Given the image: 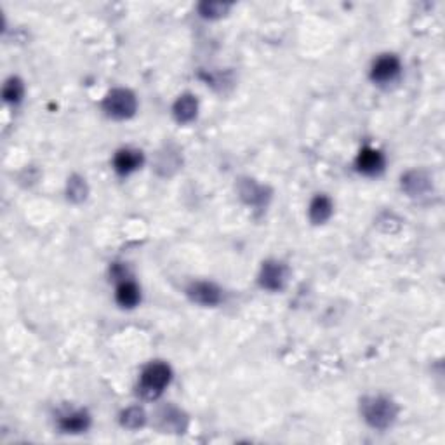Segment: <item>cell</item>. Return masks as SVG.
Instances as JSON below:
<instances>
[{
	"mask_svg": "<svg viewBox=\"0 0 445 445\" xmlns=\"http://www.w3.org/2000/svg\"><path fill=\"white\" fill-rule=\"evenodd\" d=\"M68 198L73 202H82L87 197V184L86 179L80 176H72L68 179V188H66Z\"/></svg>",
	"mask_w": 445,
	"mask_h": 445,
	"instance_id": "18",
	"label": "cell"
},
{
	"mask_svg": "<svg viewBox=\"0 0 445 445\" xmlns=\"http://www.w3.org/2000/svg\"><path fill=\"white\" fill-rule=\"evenodd\" d=\"M402 190L409 197H424L431 190V179L423 170H409L402 176Z\"/></svg>",
	"mask_w": 445,
	"mask_h": 445,
	"instance_id": "8",
	"label": "cell"
},
{
	"mask_svg": "<svg viewBox=\"0 0 445 445\" xmlns=\"http://www.w3.org/2000/svg\"><path fill=\"white\" fill-rule=\"evenodd\" d=\"M90 426V416L87 410H73L59 417V428L63 433H83Z\"/></svg>",
	"mask_w": 445,
	"mask_h": 445,
	"instance_id": "11",
	"label": "cell"
},
{
	"mask_svg": "<svg viewBox=\"0 0 445 445\" xmlns=\"http://www.w3.org/2000/svg\"><path fill=\"white\" fill-rule=\"evenodd\" d=\"M170 379H172V371H170L169 365L163 364V362H152L141 372L138 386L139 395L146 400L159 398L163 389L169 386Z\"/></svg>",
	"mask_w": 445,
	"mask_h": 445,
	"instance_id": "2",
	"label": "cell"
},
{
	"mask_svg": "<svg viewBox=\"0 0 445 445\" xmlns=\"http://www.w3.org/2000/svg\"><path fill=\"white\" fill-rule=\"evenodd\" d=\"M188 296L193 302L202 306H216L221 302V289L212 282H195L188 287Z\"/></svg>",
	"mask_w": 445,
	"mask_h": 445,
	"instance_id": "6",
	"label": "cell"
},
{
	"mask_svg": "<svg viewBox=\"0 0 445 445\" xmlns=\"http://www.w3.org/2000/svg\"><path fill=\"white\" fill-rule=\"evenodd\" d=\"M103 110L110 117L124 120V118H131L136 113L138 99H136L134 92H131L129 89H113L103 99Z\"/></svg>",
	"mask_w": 445,
	"mask_h": 445,
	"instance_id": "3",
	"label": "cell"
},
{
	"mask_svg": "<svg viewBox=\"0 0 445 445\" xmlns=\"http://www.w3.org/2000/svg\"><path fill=\"white\" fill-rule=\"evenodd\" d=\"M120 423L129 430H138L146 423V414L141 407H129L120 414Z\"/></svg>",
	"mask_w": 445,
	"mask_h": 445,
	"instance_id": "14",
	"label": "cell"
},
{
	"mask_svg": "<svg viewBox=\"0 0 445 445\" xmlns=\"http://www.w3.org/2000/svg\"><path fill=\"white\" fill-rule=\"evenodd\" d=\"M198 111V101L193 94H183L176 99L172 106L174 118H176L179 124H190L191 120H195Z\"/></svg>",
	"mask_w": 445,
	"mask_h": 445,
	"instance_id": "10",
	"label": "cell"
},
{
	"mask_svg": "<svg viewBox=\"0 0 445 445\" xmlns=\"http://www.w3.org/2000/svg\"><path fill=\"white\" fill-rule=\"evenodd\" d=\"M400 59L395 54H382L374 61L371 68V79L378 83H389L400 75Z\"/></svg>",
	"mask_w": 445,
	"mask_h": 445,
	"instance_id": "5",
	"label": "cell"
},
{
	"mask_svg": "<svg viewBox=\"0 0 445 445\" xmlns=\"http://www.w3.org/2000/svg\"><path fill=\"white\" fill-rule=\"evenodd\" d=\"M357 169L365 176H375L385 169V156L375 148L360 149L357 156Z\"/></svg>",
	"mask_w": 445,
	"mask_h": 445,
	"instance_id": "9",
	"label": "cell"
},
{
	"mask_svg": "<svg viewBox=\"0 0 445 445\" xmlns=\"http://www.w3.org/2000/svg\"><path fill=\"white\" fill-rule=\"evenodd\" d=\"M143 152L136 148H122L115 153L113 169L120 176H129L143 165Z\"/></svg>",
	"mask_w": 445,
	"mask_h": 445,
	"instance_id": "7",
	"label": "cell"
},
{
	"mask_svg": "<svg viewBox=\"0 0 445 445\" xmlns=\"http://www.w3.org/2000/svg\"><path fill=\"white\" fill-rule=\"evenodd\" d=\"M229 3H222V2H204L198 6V10L204 17H219L222 14H226L229 10Z\"/></svg>",
	"mask_w": 445,
	"mask_h": 445,
	"instance_id": "19",
	"label": "cell"
},
{
	"mask_svg": "<svg viewBox=\"0 0 445 445\" xmlns=\"http://www.w3.org/2000/svg\"><path fill=\"white\" fill-rule=\"evenodd\" d=\"M23 94H24L23 82H21L17 76H10V79L6 82V86H3V99H6L7 103L16 104L19 103Z\"/></svg>",
	"mask_w": 445,
	"mask_h": 445,
	"instance_id": "17",
	"label": "cell"
},
{
	"mask_svg": "<svg viewBox=\"0 0 445 445\" xmlns=\"http://www.w3.org/2000/svg\"><path fill=\"white\" fill-rule=\"evenodd\" d=\"M289 277V271L287 266L280 261H266L263 263V268H261V273H259V284L261 287L268 289V291H282L287 282Z\"/></svg>",
	"mask_w": 445,
	"mask_h": 445,
	"instance_id": "4",
	"label": "cell"
},
{
	"mask_svg": "<svg viewBox=\"0 0 445 445\" xmlns=\"http://www.w3.org/2000/svg\"><path fill=\"white\" fill-rule=\"evenodd\" d=\"M332 200L327 195H316L309 204V219L313 225H323L332 216Z\"/></svg>",
	"mask_w": 445,
	"mask_h": 445,
	"instance_id": "13",
	"label": "cell"
},
{
	"mask_svg": "<svg viewBox=\"0 0 445 445\" xmlns=\"http://www.w3.org/2000/svg\"><path fill=\"white\" fill-rule=\"evenodd\" d=\"M240 195L243 200L250 205H261L264 202V188L254 183L252 179H247L245 183L240 186Z\"/></svg>",
	"mask_w": 445,
	"mask_h": 445,
	"instance_id": "15",
	"label": "cell"
},
{
	"mask_svg": "<svg viewBox=\"0 0 445 445\" xmlns=\"http://www.w3.org/2000/svg\"><path fill=\"white\" fill-rule=\"evenodd\" d=\"M362 416H364L365 423L369 426L375 428V430H386L393 424V421L396 419V409L395 402L389 400L388 396H367V398L362 400Z\"/></svg>",
	"mask_w": 445,
	"mask_h": 445,
	"instance_id": "1",
	"label": "cell"
},
{
	"mask_svg": "<svg viewBox=\"0 0 445 445\" xmlns=\"http://www.w3.org/2000/svg\"><path fill=\"white\" fill-rule=\"evenodd\" d=\"M160 417H162V426L163 430H170V431H183L184 430V424H183V416H181V412L177 409H172V407H169V409H163L162 414H160Z\"/></svg>",
	"mask_w": 445,
	"mask_h": 445,
	"instance_id": "16",
	"label": "cell"
},
{
	"mask_svg": "<svg viewBox=\"0 0 445 445\" xmlns=\"http://www.w3.org/2000/svg\"><path fill=\"white\" fill-rule=\"evenodd\" d=\"M115 298H117V302L122 308H134L141 301V291H139V287L134 282L125 278V280H122L118 284Z\"/></svg>",
	"mask_w": 445,
	"mask_h": 445,
	"instance_id": "12",
	"label": "cell"
}]
</instances>
